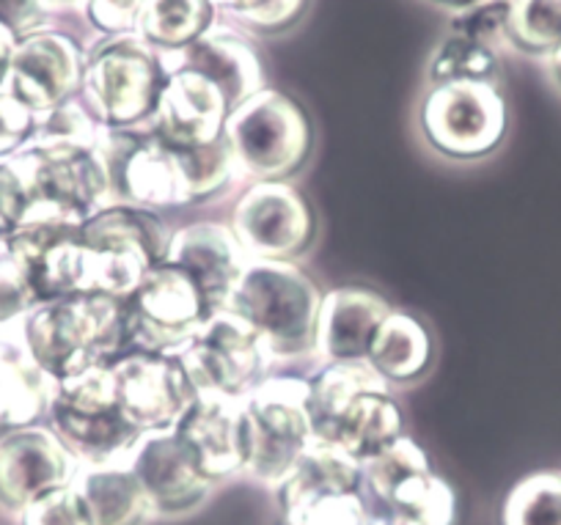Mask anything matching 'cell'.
<instances>
[{
  "label": "cell",
  "mask_w": 561,
  "mask_h": 525,
  "mask_svg": "<svg viewBox=\"0 0 561 525\" xmlns=\"http://www.w3.org/2000/svg\"><path fill=\"white\" fill-rule=\"evenodd\" d=\"M111 204L91 149L28 144L0 162V237L34 224H85Z\"/></svg>",
  "instance_id": "obj_1"
},
{
  "label": "cell",
  "mask_w": 561,
  "mask_h": 525,
  "mask_svg": "<svg viewBox=\"0 0 561 525\" xmlns=\"http://www.w3.org/2000/svg\"><path fill=\"white\" fill-rule=\"evenodd\" d=\"M391 383L366 361H333L309 380L311 435L366 463L402 437Z\"/></svg>",
  "instance_id": "obj_2"
},
{
  "label": "cell",
  "mask_w": 561,
  "mask_h": 525,
  "mask_svg": "<svg viewBox=\"0 0 561 525\" xmlns=\"http://www.w3.org/2000/svg\"><path fill=\"white\" fill-rule=\"evenodd\" d=\"M31 353L53 380L83 375L127 353L124 300L107 295H69L39 303L25 313Z\"/></svg>",
  "instance_id": "obj_3"
},
{
  "label": "cell",
  "mask_w": 561,
  "mask_h": 525,
  "mask_svg": "<svg viewBox=\"0 0 561 525\" xmlns=\"http://www.w3.org/2000/svg\"><path fill=\"white\" fill-rule=\"evenodd\" d=\"M320 303L317 286L293 262L251 259L226 308L256 330L270 355L293 358L314 350Z\"/></svg>",
  "instance_id": "obj_4"
},
{
  "label": "cell",
  "mask_w": 561,
  "mask_h": 525,
  "mask_svg": "<svg viewBox=\"0 0 561 525\" xmlns=\"http://www.w3.org/2000/svg\"><path fill=\"white\" fill-rule=\"evenodd\" d=\"M360 495L371 525H455L457 517L451 484L433 473L424 448L404 435L360 463Z\"/></svg>",
  "instance_id": "obj_5"
},
{
  "label": "cell",
  "mask_w": 561,
  "mask_h": 525,
  "mask_svg": "<svg viewBox=\"0 0 561 525\" xmlns=\"http://www.w3.org/2000/svg\"><path fill=\"white\" fill-rule=\"evenodd\" d=\"M224 140L237 171L256 182H280L309 157L311 127L298 102L262 89L226 116Z\"/></svg>",
  "instance_id": "obj_6"
},
{
  "label": "cell",
  "mask_w": 561,
  "mask_h": 525,
  "mask_svg": "<svg viewBox=\"0 0 561 525\" xmlns=\"http://www.w3.org/2000/svg\"><path fill=\"white\" fill-rule=\"evenodd\" d=\"M53 432L80 459V465L124 463L140 437L122 413L107 366H94L83 375L53 386L47 404Z\"/></svg>",
  "instance_id": "obj_7"
},
{
  "label": "cell",
  "mask_w": 561,
  "mask_h": 525,
  "mask_svg": "<svg viewBox=\"0 0 561 525\" xmlns=\"http://www.w3.org/2000/svg\"><path fill=\"white\" fill-rule=\"evenodd\" d=\"M165 61L135 34L102 45L83 67V94L102 127H135L152 118L163 91Z\"/></svg>",
  "instance_id": "obj_8"
},
{
  "label": "cell",
  "mask_w": 561,
  "mask_h": 525,
  "mask_svg": "<svg viewBox=\"0 0 561 525\" xmlns=\"http://www.w3.org/2000/svg\"><path fill=\"white\" fill-rule=\"evenodd\" d=\"M251 457L245 470L267 487H278L311 446L309 380L267 377L245 393Z\"/></svg>",
  "instance_id": "obj_9"
},
{
  "label": "cell",
  "mask_w": 561,
  "mask_h": 525,
  "mask_svg": "<svg viewBox=\"0 0 561 525\" xmlns=\"http://www.w3.org/2000/svg\"><path fill=\"white\" fill-rule=\"evenodd\" d=\"M213 313L185 270L160 262L124 300L127 346L138 353L180 355Z\"/></svg>",
  "instance_id": "obj_10"
},
{
  "label": "cell",
  "mask_w": 561,
  "mask_h": 525,
  "mask_svg": "<svg viewBox=\"0 0 561 525\" xmlns=\"http://www.w3.org/2000/svg\"><path fill=\"white\" fill-rule=\"evenodd\" d=\"M83 240L100 256V295L127 300L144 275L165 262L171 235L147 207L107 204L80 224Z\"/></svg>",
  "instance_id": "obj_11"
},
{
  "label": "cell",
  "mask_w": 561,
  "mask_h": 525,
  "mask_svg": "<svg viewBox=\"0 0 561 525\" xmlns=\"http://www.w3.org/2000/svg\"><path fill=\"white\" fill-rule=\"evenodd\" d=\"M506 102L495 83L435 85L421 105V129L435 151L455 160H479L506 135Z\"/></svg>",
  "instance_id": "obj_12"
},
{
  "label": "cell",
  "mask_w": 561,
  "mask_h": 525,
  "mask_svg": "<svg viewBox=\"0 0 561 525\" xmlns=\"http://www.w3.org/2000/svg\"><path fill=\"white\" fill-rule=\"evenodd\" d=\"M267 346L256 330L231 313L215 311L180 353L196 397H245L262 383Z\"/></svg>",
  "instance_id": "obj_13"
},
{
  "label": "cell",
  "mask_w": 561,
  "mask_h": 525,
  "mask_svg": "<svg viewBox=\"0 0 561 525\" xmlns=\"http://www.w3.org/2000/svg\"><path fill=\"white\" fill-rule=\"evenodd\" d=\"M7 248L23 267L36 300L96 295V253L75 224H34L12 231Z\"/></svg>",
  "instance_id": "obj_14"
},
{
  "label": "cell",
  "mask_w": 561,
  "mask_h": 525,
  "mask_svg": "<svg viewBox=\"0 0 561 525\" xmlns=\"http://www.w3.org/2000/svg\"><path fill=\"white\" fill-rule=\"evenodd\" d=\"M107 369L116 388L118 408L140 435L171 430L196 402V388L180 355L127 350L107 364Z\"/></svg>",
  "instance_id": "obj_15"
},
{
  "label": "cell",
  "mask_w": 561,
  "mask_h": 525,
  "mask_svg": "<svg viewBox=\"0 0 561 525\" xmlns=\"http://www.w3.org/2000/svg\"><path fill=\"white\" fill-rule=\"evenodd\" d=\"M231 231L251 259L287 262L311 242L314 218L295 187L284 182H256L237 202Z\"/></svg>",
  "instance_id": "obj_16"
},
{
  "label": "cell",
  "mask_w": 561,
  "mask_h": 525,
  "mask_svg": "<svg viewBox=\"0 0 561 525\" xmlns=\"http://www.w3.org/2000/svg\"><path fill=\"white\" fill-rule=\"evenodd\" d=\"M80 459L47 426H20L0 435V506L23 512L34 498L75 484Z\"/></svg>",
  "instance_id": "obj_17"
},
{
  "label": "cell",
  "mask_w": 561,
  "mask_h": 525,
  "mask_svg": "<svg viewBox=\"0 0 561 525\" xmlns=\"http://www.w3.org/2000/svg\"><path fill=\"white\" fill-rule=\"evenodd\" d=\"M124 465L144 484L154 514L191 512L215 487V481L204 476L191 443L174 426L144 432L124 457Z\"/></svg>",
  "instance_id": "obj_18"
},
{
  "label": "cell",
  "mask_w": 561,
  "mask_h": 525,
  "mask_svg": "<svg viewBox=\"0 0 561 525\" xmlns=\"http://www.w3.org/2000/svg\"><path fill=\"white\" fill-rule=\"evenodd\" d=\"M83 67L72 39L61 34H28L14 47L7 89L36 116H45L78 89Z\"/></svg>",
  "instance_id": "obj_19"
},
{
  "label": "cell",
  "mask_w": 561,
  "mask_h": 525,
  "mask_svg": "<svg viewBox=\"0 0 561 525\" xmlns=\"http://www.w3.org/2000/svg\"><path fill=\"white\" fill-rule=\"evenodd\" d=\"M229 105L213 80L196 72H169L152 113V133L176 149H198L224 138Z\"/></svg>",
  "instance_id": "obj_20"
},
{
  "label": "cell",
  "mask_w": 561,
  "mask_h": 525,
  "mask_svg": "<svg viewBox=\"0 0 561 525\" xmlns=\"http://www.w3.org/2000/svg\"><path fill=\"white\" fill-rule=\"evenodd\" d=\"M174 430L191 443L207 479L220 481L245 470L251 432L242 397H196Z\"/></svg>",
  "instance_id": "obj_21"
},
{
  "label": "cell",
  "mask_w": 561,
  "mask_h": 525,
  "mask_svg": "<svg viewBox=\"0 0 561 525\" xmlns=\"http://www.w3.org/2000/svg\"><path fill=\"white\" fill-rule=\"evenodd\" d=\"M165 262L185 270L202 289L207 306L213 311H220L229 303L251 256L240 246L231 226L193 224L171 235Z\"/></svg>",
  "instance_id": "obj_22"
},
{
  "label": "cell",
  "mask_w": 561,
  "mask_h": 525,
  "mask_svg": "<svg viewBox=\"0 0 561 525\" xmlns=\"http://www.w3.org/2000/svg\"><path fill=\"white\" fill-rule=\"evenodd\" d=\"M163 61L165 72L182 69V72H196L213 80L220 94L226 96L229 113L264 89V75L256 50L242 36L229 34V31L209 28L193 45L176 53H165Z\"/></svg>",
  "instance_id": "obj_23"
},
{
  "label": "cell",
  "mask_w": 561,
  "mask_h": 525,
  "mask_svg": "<svg viewBox=\"0 0 561 525\" xmlns=\"http://www.w3.org/2000/svg\"><path fill=\"white\" fill-rule=\"evenodd\" d=\"M53 380L31 353L25 317L0 324V430L36 424L53 397Z\"/></svg>",
  "instance_id": "obj_24"
},
{
  "label": "cell",
  "mask_w": 561,
  "mask_h": 525,
  "mask_svg": "<svg viewBox=\"0 0 561 525\" xmlns=\"http://www.w3.org/2000/svg\"><path fill=\"white\" fill-rule=\"evenodd\" d=\"M391 313L388 300L360 286H344L322 297L314 350L333 361H366L371 339Z\"/></svg>",
  "instance_id": "obj_25"
},
{
  "label": "cell",
  "mask_w": 561,
  "mask_h": 525,
  "mask_svg": "<svg viewBox=\"0 0 561 525\" xmlns=\"http://www.w3.org/2000/svg\"><path fill=\"white\" fill-rule=\"evenodd\" d=\"M278 503L284 517L295 509L339 492L360 490V463L331 443L311 441V446L300 454L289 476L278 487Z\"/></svg>",
  "instance_id": "obj_26"
},
{
  "label": "cell",
  "mask_w": 561,
  "mask_h": 525,
  "mask_svg": "<svg viewBox=\"0 0 561 525\" xmlns=\"http://www.w3.org/2000/svg\"><path fill=\"white\" fill-rule=\"evenodd\" d=\"M75 487L89 503L94 525H147L154 517L147 490L124 463L83 465Z\"/></svg>",
  "instance_id": "obj_27"
},
{
  "label": "cell",
  "mask_w": 561,
  "mask_h": 525,
  "mask_svg": "<svg viewBox=\"0 0 561 525\" xmlns=\"http://www.w3.org/2000/svg\"><path fill=\"white\" fill-rule=\"evenodd\" d=\"M433 344L430 333L410 313L391 311L371 339L366 364L388 383L415 380L430 366Z\"/></svg>",
  "instance_id": "obj_28"
},
{
  "label": "cell",
  "mask_w": 561,
  "mask_h": 525,
  "mask_svg": "<svg viewBox=\"0 0 561 525\" xmlns=\"http://www.w3.org/2000/svg\"><path fill=\"white\" fill-rule=\"evenodd\" d=\"M135 28L152 47L176 53L213 28V0H144Z\"/></svg>",
  "instance_id": "obj_29"
},
{
  "label": "cell",
  "mask_w": 561,
  "mask_h": 525,
  "mask_svg": "<svg viewBox=\"0 0 561 525\" xmlns=\"http://www.w3.org/2000/svg\"><path fill=\"white\" fill-rule=\"evenodd\" d=\"M499 525H561V470L523 476L501 503Z\"/></svg>",
  "instance_id": "obj_30"
},
{
  "label": "cell",
  "mask_w": 561,
  "mask_h": 525,
  "mask_svg": "<svg viewBox=\"0 0 561 525\" xmlns=\"http://www.w3.org/2000/svg\"><path fill=\"white\" fill-rule=\"evenodd\" d=\"M510 45L545 61L561 47V0H510Z\"/></svg>",
  "instance_id": "obj_31"
},
{
  "label": "cell",
  "mask_w": 561,
  "mask_h": 525,
  "mask_svg": "<svg viewBox=\"0 0 561 525\" xmlns=\"http://www.w3.org/2000/svg\"><path fill=\"white\" fill-rule=\"evenodd\" d=\"M499 78V58L490 47L451 34L430 58V80L433 85L444 83H495Z\"/></svg>",
  "instance_id": "obj_32"
},
{
  "label": "cell",
  "mask_w": 561,
  "mask_h": 525,
  "mask_svg": "<svg viewBox=\"0 0 561 525\" xmlns=\"http://www.w3.org/2000/svg\"><path fill=\"white\" fill-rule=\"evenodd\" d=\"M102 124L94 122L89 111L78 102H61L50 113L39 116L36 133L28 144L42 146H75V149H96L102 135Z\"/></svg>",
  "instance_id": "obj_33"
},
{
  "label": "cell",
  "mask_w": 561,
  "mask_h": 525,
  "mask_svg": "<svg viewBox=\"0 0 561 525\" xmlns=\"http://www.w3.org/2000/svg\"><path fill=\"white\" fill-rule=\"evenodd\" d=\"M451 34L495 50L510 45V0H477L451 20Z\"/></svg>",
  "instance_id": "obj_34"
},
{
  "label": "cell",
  "mask_w": 561,
  "mask_h": 525,
  "mask_svg": "<svg viewBox=\"0 0 561 525\" xmlns=\"http://www.w3.org/2000/svg\"><path fill=\"white\" fill-rule=\"evenodd\" d=\"M18 517L20 525H94L89 503L75 484L34 498Z\"/></svg>",
  "instance_id": "obj_35"
},
{
  "label": "cell",
  "mask_w": 561,
  "mask_h": 525,
  "mask_svg": "<svg viewBox=\"0 0 561 525\" xmlns=\"http://www.w3.org/2000/svg\"><path fill=\"white\" fill-rule=\"evenodd\" d=\"M284 520L295 525H371L369 509H366L360 490L317 498V501L295 509Z\"/></svg>",
  "instance_id": "obj_36"
},
{
  "label": "cell",
  "mask_w": 561,
  "mask_h": 525,
  "mask_svg": "<svg viewBox=\"0 0 561 525\" xmlns=\"http://www.w3.org/2000/svg\"><path fill=\"white\" fill-rule=\"evenodd\" d=\"M39 306L23 267L14 262L9 248H0V324L23 319L31 308Z\"/></svg>",
  "instance_id": "obj_37"
},
{
  "label": "cell",
  "mask_w": 561,
  "mask_h": 525,
  "mask_svg": "<svg viewBox=\"0 0 561 525\" xmlns=\"http://www.w3.org/2000/svg\"><path fill=\"white\" fill-rule=\"evenodd\" d=\"M36 122L39 116L3 85L0 89V162L28 146L36 133Z\"/></svg>",
  "instance_id": "obj_38"
},
{
  "label": "cell",
  "mask_w": 561,
  "mask_h": 525,
  "mask_svg": "<svg viewBox=\"0 0 561 525\" xmlns=\"http://www.w3.org/2000/svg\"><path fill=\"white\" fill-rule=\"evenodd\" d=\"M213 3L237 14L245 23L256 25V28L275 31L293 23L306 0H213Z\"/></svg>",
  "instance_id": "obj_39"
},
{
  "label": "cell",
  "mask_w": 561,
  "mask_h": 525,
  "mask_svg": "<svg viewBox=\"0 0 561 525\" xmlns=\"http://www.w3.org/2000/svg\"><path fill=\"white\" fill-rule=\"evenodd\" d=\"M85 9L96 28L113 36H124L133 34V28L138 25L144 0H85Z\"/></svg>",
  "instance_id": "obj_40"
},
{
  "label": "cell",
  "mask_w": 561,
  "mask_h": 525,
  "mask_svg": "<svg viewBox=\"0 0 561 525\" xmlns=\"http://www.w3.org/2000/svg\"><path fill=\"white\" fill-rule=\"evenodd\" d=\"M45 7L42 0H0V25L12 31L18 39L36 34Z\"/></svg>",
  "instance_id": "obj_41"
},
{
  "label": "cell",
  "mask_w": 561,
  "mask_h": 525,
  "mask_svg": "<svg viewBox=\"0 0 561 525\" xmlns=\"http://www.w3.org/2000/svg\"><path fill=\"white\" fill-rule=\"evenodd\" d=\"M14 47H18V36H14L9 28H3V25H0V89L7 85L9 67H12Z\"/></svg>",
  "instance_id": "obj_42"
},
{
  "label": "cell",
  "mask_w": 561,
  "mask_h": 525,
  "mask_svg": "<svg viewBox=\"0 0 561 525\" xmlns=\"http://www.w3.org/2000/svg\"><path fill=\"white\" fill-rule=\"evenodd\" d=\"M542 64H545V72H548L550 83H553V89L561 94V47L556 53H550Z\"/></svg>",
  "instance_id": "obj_43"
},
{
  "label": "cell",
  "mask_w": 561,
  "mask_h": 525,
  "mask_svg": "<svg viewBox=\"0 0 561 525\" xmlns=\"http://www.w3.org/2000/svg\"><path fill=\"white\" fill-rule=\"evenodd\" d=\"M85 0H42V7L45 9H69V7H80Z\"/></svg>",
  "instance_id": "obj_44"
},
{
  "label": "cell",
  "mask_w": 561,
  "mask_h": 525,
  "mask_svg": "<svg viewBox=\"0 0 561 525\" xmlns=\"http://www.w3.org/2000/svg\"><path fill=\"white\" fill-rule=\"evenodd\" d=\"M440 3H451V7H468V3H477V0H440Z\"/></svg>",
  "instance_id": "obj_45"
},
{
  "label": "cell",
  "mask_w": 561,
  "mask_h": 525,
  "mask_svg": "<svg viewBox=\"0 0 561 525\" xmlns=\"http://www.w3.org/2000/svg\"><path fill=\"white\" fill-rule=\"evenodd\" d=\"M3 246H7V240H3V237H0V248H3Z\"/></svg>",
  "instance_id": "obj_46"
},
{
  "label": "cell",
  "mask_w": 561,
  "mask_h": 525,
  "mask_svg": "<svg viewBox=\"0 0 561 525\" xmlns=\"http://www.w3.org/2000/svg\"><path fill=\"white\" fill-rule=\"evenodd\" d=\"M280 525H295V523H289V520H284V523H280Z\"/></svg>",
  "instance_id": "obj_47"
}]
</instances>
